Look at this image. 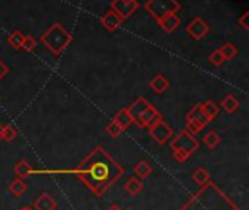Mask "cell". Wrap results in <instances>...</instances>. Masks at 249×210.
I'll list each match as a JSON object with an SVG mask.
<instances>
[{"label":"cell","mask_w":249,"mask_h":210,"mask_svg":"<svg viewBox=\"0 0 249 210\" xmlns=\"http://www.w3.org/2000/svg\"><path fill=\"white\" fill-rule=\"evenodd\" d=\"M149 134L158 145H166L174 136V129L168 123L160 120L155 126L149 127Z\"/></svg>","instance_id":"6"},{"label":"cell","mask_w":249,"mask_h":210,"mask_svg":"<svg viewBox=\"0 0 249 210\" xmlns=\"http://www.w3.org/2000/svg\"><path fill=\"white\" fill-rule=\"evenodd\" d=\"M20 210H34L32 208H23V209H20Z\"/></svg>","instance_id":"34"},{"label":"cell","mask_w":249,"mask_h":210,"mask_svg":"<svg viewBox=\"0 0 249 210\" xmlns=\"http://www.w3.org/2000/svg\"><path fill=\"white\" fill-rule=\"evenodd\" d=\"M149 86H150L152 91H155L156 94H163V92H166L168 88H169V80H168L162 73H159V75H156V76L149 82Z\"/></svg>","instance_id":"15"},{"label":"cell","mask_w":249,"mask_h":210,"mask_svg":"<svg viewBox=\"0 0 249 210\" xmlns=\"http://www.w3.org/2000/svg\"><path fill=\"white\" fill-rule=\"evenodd\" d=\"M112 121H115L123 130H125V129H128L131 124H133V118H131V115L128 114V111H127V108H123L121 111H118L117 113V115L114 117V120Z\"/></svg>","instance_id":"19"},{"label":"cell","mask_w":249,"mask_h":210,"mask_svg":"<svg viewBox=\"0 0 249 210\" xmlns=\"http://www.w3.org/2000/svg\"><path fill=\"white\" fill-rule=\"evenodd\" d=\"M209 31H210L209 23H207L203 18H200V16L194 18V19L188 23V26H187L188 35H190L191 38H194V39H203V38L209 34Z\"/></svg>","instance_id":"8"},{"label":"cell","mask_w":249,"mask_h":210,"mask_svg":"<svg viewBox=\"0 0 249 210\" xmlns=\"http://www.w3.org/2000/svg\"><path fill=\"white\" fill-rule=\"evenodd\" d=\"M18 136V130L13 127V126H6L3 129V136H1V140L4 142H13Z\"/></svg>","instance_id":"26"},{"label":"cell","mask_w":249,"mask_h":210,"mask_svg":"<svg viewBox=\"0 0 249 210\" xmlns=\"http://www.w3.org/2000/svg\"><path fill=\"white\" fill-rule=\"evenodd\" d=\"M73 41V35L58 22L53 23L41 37V42L54 56H60Z\"/></svg>","instance_id":"2"},{"label":"cell","mask_w":249,"mask_h":210,"mask_svg":"<svg viewBox=\"0 0 249 210\" xmlns=\"http://www.w3.org/2000/svg\"><path fill=\"white\" fill-rule=\"evenodd\" d=\"M219 51H220V54L223 56L225 60H232V58H235V57L238 56V48H236V45L232 44V42L223 44V45L219 48Z\"/></svg>","instance_id":"23"},{"label":"cell","mask_w":249,"mask_h":210,"mask_svg":"<svg viewBox=\"0 0 249 210\" xmlns=\"http://www.w3.org/2000/svg\"><path fill=\"white\" fill-rule=\"evenodd\" d=\"M185 121H187V126H185V130L188 133H191L193 136H196L197 133H200L210 121L207 120V117L204 115L203 110H201V104H197L185 117Z\"/></svg>","instance_id":"5"},{"label":"cell","mask_w":249,"mask_h":210,"mask_svg":"<svg viewBox=\"0 0 249 210\" xmlns=\"http://www.w3.org/2000/svg\"><path fill=\"white\" fill-rule=\"evenodd\" d=\"M150 105V102L144 98V96H139L128 108H127V111H128V114L131 115V118H133V123L136 124L137 121H139V118L142 117V114L147 110V107Z\"/></svg>","instance_id":"10"},{"label":"cell","mask_w":249,"mask_h":210,"mask_svg":"<svg viewBox=\"0 0 249 210\" xmlns=\"http://www.w3.org/2000/svg\"><path fill=\"white\" fill-rule=\"evenodd\" d=\"M159 25H160V28H162L165 32L171 34V32H174V31H177V29L179 28L181 19H179L177 15H169V16L163 18L162 20H159Z\"/></svg>","instance_id":"16"},{"label":"cell","mask_w":249,"mask_h":210,"mask_svg":"<svg viewBox=\"0 0 249 210\" xmlns=\"http://www.w3.org/2000/svg\"><path fill=\"white\" fill-rule=\"evenodd\" d=\"M123 22H124V20H123L114 10H108V12H107L105 15H102V18H101L102 26H104L107 31H109V32L117 31V29L121 26Z\"/></svg>","instance_id":"11"},{"label":"cell","mask_w":249,"mask_h":210,"mask_svg":"<svg viewBox=\"0 0 249 210\" xmlns=\"http://www.w3.org/2000/svg\"><path fill=\"white\" fill-rule=\"evenodd\" d=\"M3 126H1V123H0V142H1V136H3Z\"/></svg>","instance_id":"33"},{"label":"cell","mask_w":249,"mask_h":210,"mask_svg":"<svg viewBox=\"0 0 249 210\" xmlns=\"http://www.w3.org/2000/svg\"><path fill=\"white\" fill-rule=\"evenodd\" d=\"M201 110H203V113H204V115L207 117L209 121H213L219 115V111H220L219 105L214 101H210V99L201 104Z\"/></svg>","instance_id":"17"},{"label":"cell","mask_w":249,"mask_h":210,"mask_svg":"<svg viewBox=\"0 0 249 210\" xmlns=\"http://www.w3.org/2000/svg\"><path fill=\"white\" fill-rule=\"evenodd\" d=\"M23 34L20 32V31H15V32H12L10 35H9V38H7V42L13 47V48H16V50H19L20 47H22V42H23Z\"/></svg>","instance_id":"25"},{"label":"cell","mask_w":249,"mask_h":210,"mask_svg":"<svg viewBox=\"0 0 249 210\" xmlns=\"http://www.w3.org/2000/svg\"><path fill=\"white\" fill-rule=\"evenodd\" d=\"M107 210H123V209H121L118 205H112V206H109V208H108Z\"/></svg>","instance_id":"32"},{"label":"cell","mask_w":249,"mask_h":210,"mask_svg":"<svg viewBox=\"0 0 249 210\" xmlns=\"http://www.w3.org/2000/svg\"><path fill=\"white\" fill-rule=\"evenodd\" d=\"M35 47H36V39L34 37H31V35H25L20 48H23L25 51H32Z\"/></svg>","instance_id":"27"},{"label":"cell","mask_w":249,"mask_h":210,"mask_svg":"<svg viewBox=\"0 0 249 210\" xmlns=\"http://www.w3.org/2000/svg\"><path fill=\"white\" fill-rule=\"evenodd\" d=\"M34 210H55L57 209V202L55 199L48 194V193H42L39 197L35 199L34 205H32Z\"/></svg>","instance_id":"12"},{"label":"cell","mask_w":249,"mask_h":210,"mask_svg":"<svg viewBox=\"0 0 249 210\" xmlns=\"http://www.w3.org/2000/svg\"><path fill=\"white\" fill-rule=\"evenodd\" d=\"M140 7V3L137 0H112L111 3V10H114L123 20L128 19L130 16H133L137 9Z\"/></svg>","instance_id":"7"},{"label":"cell","mask_w":249,"mask_h":210,"mask_svg":"<svg viewBox=\"0 0 249 210\" xmlns=\"http://www.w3.org/2000/svg\"><path fill=\"white\" fill-rule=\"evenodd\" d=\"M124 190L130 194V196H137L143 191L144 184L142 180H139L137 177H130L125 183H124Z\"/></svg>","instance_id":"14"},{"label":"cell","mask_w":249,"mask_h":210,"mask_svg":"<svg viewBox=\"0 0 249 210\" xmlns=\"http://www.w3.org/2000/svg\"><path fill=\"white\" fill-rule=\"evenodd\" d=\"M7 73H9V66L3 60H0V79H3Z\"/></svg>","instance_id":"31"},{"label":"cell","mask_w":249,"mask_h":210,"mask_svg":"<svg viewBox=\"0 0 249 210\" xmlns=\"http://www.w3.org/2000/svg\"><path fill=\"white\" fill-rule=\"evenodd\" d=\"M76 174L95 194L101 196L124 174V168L114 161L102 146H98L83 159Z\"/></svg>","instance_id":"1"},{"label":"cell","mask_w":249,"mask_h":210,"mask_svg":"<svg viewBox=\"0 0 249 210\" xmlns=\"http://www.w3.org/2000/svg\"><path fill=\"white\" fill-rule=\"evenodd\" d=\"M198 148H200L198 140L191 133H188L185 129L181 130L171 142V149L174 152V158L178 162H185Z\"/></svg>","instance_id":"3"},{"label":"cell","mask_w":249,"mask_h":210,"mask_svg":"<svg viewBox=\"0 0 249 210\" xmlns=\"http://www.w3.org/2000/svg\"><path fill=\"white\" fill-rule=\"evenodd\" d=\"M9 191H10V194L12 196H15V197H20V196H23L25 194V191L28 190V187H26V184H25V181L23 180H19V178H15L10 184H9Z\"/></svg>","instance_id":"21"},{"label":"cell","mask_w":249,"mask_h":210,"mask_svg":"<svg viewBox=\"0 0 249 210\" xmlns=\"http://www.w3.org/2000/svg\"><path fill=\"white\" fill-rule=\"evenodd\" d=\"M239 25H241L245 31H249V12H245V13L239 18Z\"/></svg>","instance_id":"30"},{"label":"cell","mask_w":249,"mask_h":210,"mask_svg":"<svg viewBox=\"0 0 249 210\" xmlns=\"http://www.w3.org/2000/svg\"><path fill=\"white\" fill-rule=\"evenodd\" d=\"M152 171H153V168H152L150 162H147V161H140V162L134 167V175H136L139 180H142V181L146 180L147 177H150Z\"/></svg>","instance_id":"18"},{"label":"cell","mask_w":249,"mask_h":210,"mask_svg":"<svg viewBox=\"0 0 249 210\" xmlns=\"http://www.w3.org/2000/svg\"><path fill=\"white\" fill-rule=\"evenodd\" d=\"M123 132H124V130H123V129H121L115 121L109 123V124H108V127H107V133H108L111 137H118Z\"/></svg>","instance_id":"29"},{"label":"cell","mask_w":249,"mask_h":210,"mask_svg":"<svg viewBox=\"0 0 249 210\" xmlns=\"http://www.w3.org/2000/svg\"><path fill=\"white\" fill-rule=\"evenodd\" d=\"M160 120H163V117H162V114L150 104L149 107H147V110L142 114V117L139 118V121L136 123L140 129H144V127H152V126H155L156 123H159Z\"/></svg>","instance_id":"9"},{"label":"cell","mask_w":249,"mask_h":210,"mask_svg":"<svg viewBox=\"0 0 249 210\" xmlns=\"http://www.w3.org/2000/svg\"><path fill=\"white\" fill-rule=\"evenodd\" d=\"M220 105H222V108H223L226 113L233 114L235 111H238V108H239V105H241V104H239V101L235 98V95L229 94V95H226V96L222 99Z\"/></svg>","instance_id":"20"},{"label":"cell","mask_w":249,"mask_h":210,"mask_svg":"<svg viewBox=\"0 0 249 210\" xmlns=\"http://www.w3.org/2000/svg\"><path fill=\"white\" fill-rule=\"evenodd\" d=\"M127 1H130V0H127Z\"/></svg>","instance_id":"35"},{"label":"cell","mask_w":249,"mask_h":210,"mask_svg":"<svg viewBox=\"0 0 249 210\" xmlns=\"http://www.w3.org/2000/svg\"><path fill=\"white\" fill-rule=\"evenodd\" d=\"M193 180H194V183H197L198 186L204 187L206 184L210 183V174H209V171H207L206 168L200 167V168H197L196 172L193 174Z\"/></svg>","instance_id":"22"},{"label":"cell","mask_w":249,"mask_h":210,"mask_svg":"<svg viewBox=\"0 0 249 210\" xmlns=\"http://www.w3.org/2000/svg\"><path fill=\"white\" fill-rule=\"evenodd\" d=\"M13 172H15L16 178L25 180V178H28V177L34 172V168H32V165H31L26 159H20V161L15 165Z\"/></svg>","instance_id":"13"},{"label":"cell","mask_w":249,"mask_h":210,"mask_svg":"<svg viewBox=\"0 0 249 210\" xmlns=\"http://www.w3.org/2000/svg\"><path fill=\"white\" fill-rule=\"evenodd\" d=\"M209 61H210L212 64H214V66H222V64L225 63V58H223V56L220 54L219 50H214V51L209 56Z\"/></svg>","instance_id":"28"},{"label":"cell","mask_w":249,"mask_h":210,"mask_svg":"<svg viewBox=\"0 0 249 210\" xmlns=\"http://www.w3.org/2000/svg\"><path fill=\"white\" fill-rule=\"evenodd\" d=\"M146 12L158 22L169 15H177L181 10V4L177 0H147L144 4Z\"/></svg>","instance_id":"4"},{"label":"cell","mask_w":249,"mask_h":210,"mask_svg":"<svg viewBox=\"0 0 249 210\" xmlns=\"http://www.w3.org/2000/svg\"><path fill=\"white\" fill-rule=\"evenodd\" d=\"M203 142H204V145H206L209 149H214V148H217V146L220 145L222 137H220L214 130H210V132L203 137Z\"/></svg>","instance_id":"24"}]
</instances>
